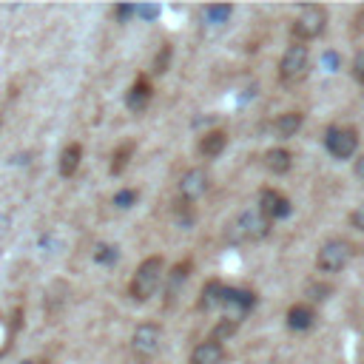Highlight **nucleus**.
I'll use <instances>...</instances> for the list:
<instances>
[{"label":"nucleus","mask_w":364,"mask_h":364,"mask_svg":"<svg viewBox=\"0 0 364 364\" xmlns=\"http://www.w3.org/2000/svg\"><path fill=\"white\" fill-rule=\"evenodd\" d=\"M165 276V259L162 256H148L140 262V267L134 271L131 284H128V296L134 302H145L157 293V287L162 284Z\"/></svg>","instance_id":"obj_1"},{"label":"nucleus","mask_w":364,"mask_h":364,"mask_svg":"<svg viewBox=\"0 0 364 364\" xmlns=\"http://www.w3.org/2000/svg\"><path fill=\"white\" fill-rule=\"evenodd\" d=\"M271 225L274 222H267L259 214V208L256 210H242L239 217H234L231 222H228L225 236H228V242H234V245H239V242H256V239L267 236Z\"/></svg>","instance_id":"obj_2"},{"label":"nucleus","mask_w":364,"mask_h":364,"mask_svg":"<svg viewBox=\"0 0 364 364\" xmlns=\"http://www.w3.org/2000/svg\"><path fill=\"white\" fill-rule=\"evenodd\" d=\"M324 26H328V9L319 6V3H308V6H302L299 14H296V21L291 26L293 37L304 46V43H311L316 40V37H321Z\"/></svg>","instance_id":"obj_3"},{"label":"nucleus","mask_w":364,"mask_h":364,"mask_svg":"<svg viewBox=\"0 0 364 364\" xmlns=\"http://www.w3.org/2000/svg\"><path fill=\"white\" fill-rule=\"evenodd\" d=\"M308 71H311V51L308 46H291V49H284L282 54V60H279V80L284 86H293L299 80L308 77Z\"/></svg>","instance_id":"obj_4"},{"label":"nucleus","mask_w":364,"mask_h":364,"mask_svg":"<svg viewBox=\"0 0 364 364\" xmlns=\"http://www.w3.org/2000/svg\"><path fill=\"white\" fill-rule=\"evenodd\" d=\"M353 256V247L344 242V239H330V242H324L319 247V254H316V267L321 274H339L348 267Z\"/></svg>","instance_id":"obj_5"},{"label":"nucleus","mask_w":364,"mask_h":364,"mask_svg":"<svg viewBox=\"0 0 364 364\" xmlns=\"http://www.w3.org/2000/svg\"><path fill=\"white\" fill-rule=\"evenodd\" d=\"M160 344H162V328L157 321H143L131 336V350L143 361H148L151 356H157Z\"/></svg>","instance_id":"obj_6"},{"label":"nucleus","mask_w":364,"mask_h":364,"mask_svg":"<svg viewBox=\"0 0 364 364\" xmlns=\"http://www.w3.org/2000/svg\"><path fill=\"white\" fill-rule=\"evenodd\" d=\"M324 148H328L336 160H350L359 148L356 128H330L324 134Z\"/></svg>","instance_id":"obj_7"},{"label":"nucleus","mask_w":364,"mask_h":364,"mask_svg":"<svg viewBox=\"0 0 364 364\" xmlns=\"http://www.w3.org/2000/svg\"><path fill=\"white\" fill-rule=\"evenodd\" d=\"M208 188H210V174H208V171L205 168H191L180 180V197H182V202L191 205V202H197Z\"/></svg>","instance_id":"obj_8"},{"label":"nucleus","mask_w":364,"mask_h":364,"mask_svg":"<svg viewBox=\"0 0 364 364\" xmlns=\"http://www.w3.org/2000/svg\"><path fill=\"white\" fill-rule=\"evenodd\" d=\"M259 214L267 222H276V219L291 214V199L282 197L279 191H274V188H265L262 194H259Z\"/></svg>","instance_id":"obj_9"},{"label":"nucleus","mask_w":364,"mask_h":364,"mask_svg":"<svg viewBox=\"0 0 364 364\" xmlns=\"http://www.w3.org/2000/svg\"><path fill=\"white\" fill-rule=\"evenodd\" d=\"M80 162H83V145L80 143H69L63 148L60 160H57V174H60L63 180H71L80 171Z\"/></svg>","instance_id":"obj_10"},{"label":"nucleus","mask_w":364,"mask_h":364,"mask_svg":"<svg viewBox=\"0 0 364 364\" xmlns=\"http://www.w3.org/2000/svg\"><path fill=\"white\" fill-rule=\"evenodd\" d=\"M228 293H231V287H225L219 279H210L205 287H202V293H199V311H210V308H225V299Z\"/></svg>","instance_id":"obj_11"},{"label":"nucleus","mask_w":364,"mask_h":364,"mask_svg":"<svg viewBox=\"0 0 364 364\" xmlns=\"http://www.w3.org/2000/svg\"><path fill=\"white\" fill-rule=\"evenodd\" d=\"M151 97H154V88H151V83L145 80V77H140L137 83H134L131 88H128V94H125V106L131 108V111H145L148 108V103H151Z\"/></svg>","instance_id":"obj_12"},{"label":"nucleus","mask_w":364,"mask_h":364,"mask_svg":"<svg viewBox=\"0 0 364 364\" xmlns=\"http://www.w3.org/2000/svg\"><path fill=\"white\" fill-rule=\"evenodd\" d=\"M284 321H287V328L291 330H311L313 324H316V311L311 308V304H293L291 311H287V316H284Z\"/></svg>","instance_id":"obj_13"},{"label":"nucleus","mask_w":364,"mask_h":364,"mask_svg":"<svg viewBox=\"0 0 364 364\" xmlns=\"http://www.w3.org/2000/svg\"><path fill=\"white\" fill-rule=\"evenodd\" d=\"M262 165L271 171V174L282 177V174H287V171L293 168V154H291L287 148H271V151H265Z\"/></svg>","instance_id":"obj_14"},{"label":"nucleus","mask_w":364,"mask_h":364,"mask_svg":"<svg viewBox=\"0 0 364 364\" xmlns=\"http://www.w3.org/2000/svg\"><path fill=\"white\" fill-rule=\"evenodd\" d=\"M225 361V348L219 341H202L194 348V353H191V364H222Z\"/></svg>","instance_id":"obj_15"},{"label":"nucleus","mask_w":364,"mask_h":364,"mask_svg":"<svg viewBox=\"0 0 364 364\" xmlns=\"http://www.w3.org/2000/svg\"><path fill=\"white\" fill-rule=\"evenodd\" d=\"M199 154L202 157H208V160H217L222 151L228 148V134L222 131V128H217V131H208L205 137H199Z\"/></svg>","instance_id":"obj_16"},{"label":"nucleus","mask_w":364,"mask_h":364,"mask_svg":"<svg viewBox=\"0 0 364 364\" xmlns=\"http://www.w3.org/2000/svg\"><path fill=\"white\" fill-rule=\"evenodd\" d=\"M299 128H302V114L299 111H287V114H282V117L274 123V134H276L279 140L293 137Z\"/></svg>","instance_id":"obj_17"},{"label":"nucleus","mask_w":364,"mask_h":364,"mask_svg":"<svg viewBox=\"0 0 364 364\" xmlns=\"http://www.w3.org/2000/svg\"><path fill=\"white\" fill-rule=\"evenodd\" d=\"M205 14V23L210 26H225L228 21H231V14H234V6H228V3H210L202 9Z\"/></svg>","instance_id":"obj_18"},{"label":"nucleus","mask_w":364,"mask_h":364,"mask_svg":"<svg viewBox=\"0 0 364 364\" xmlns=\"http://www.w3.org/2000/svg\"><path fill=\"white\" fill-rule=\"evenodd\" d=\"M188 271H191V262L185 259V262H180V265H174L171 267V276H168V296H177V291L185 284V279H188Z\"/></svg>","instance_id":"obj_19"},{"label":"nucleus","mask_w":364,"mask_h":364,"mask_svg":"<svg viewBox=\"0 0 364 364\" xmlns=\"http://www.w3.org/2000/svg\"><path fill=\"white\" fill-rule=\"evenodd\" d=\"M131 154H134V143H123L117 151H114V162H111V174L114 177L125 171V165L131 162Z\"/></svg>","instance_id":"obj_20"},{"label":"nucleus","mask_w":364,"mask_h":364,"mask_svg":"<svg viewBox=\"0 0 364 364\" xmlns=\"http://www.w3.org/2000/svg\"><path fill=\"white\" fill-rule=\"evenodd\" d=\"M236 328H239V321H231V319H219L217 324H214V330H210V341H225L228 336H234L236 333Z\"/></svg>","instance_id":"obj_21"},{"label":"nucleus","mask_w":364,"mask_h":364,"mask_svg":"<svg viewBox=\"0 0 364 364\" xmlns=\"http://www.w3.org/2000/svg\"><path fill=\"white\" fill-rule=\"evenodd\" d=\"M171 57H174V49H171V46H162V49L157 51V57H154V74H165V71H168Z\"/></svg>","instance_id":"obj_22"},{"label":"nucleus","mask_w":364,"mask_h":364,"mask_svg":"<svg viewBox=\"0 0 364 364\" xmlns=\"http://www.w3.org/2000/svg\"><path fill=\"white\" fill-rule=\"evenodd\" d=\"M137 191H134V188H123V191H117V194H114V205H117V208H131L134 202H137Z\"/></svg>","instance_id":"obj_23"},{"label":"nucleus","mask_w":364,"mask_h":364,"mask_svg":"<svg viewBox=\"0 0 364 364\" xmlns=\"http://www.w3.org/2000/svg\"><path fill=\"white\" fill-rule=\"evenodd\" d=\"M97 262L100 265H114V262H117V247H114V245H100L97 247Z\"/></svg>","instance_id":"obj_24"},{"label":"nucleus","mask_w":364,"mask_h":364,"mask_svg":"<svg viewBox=\"0 0 364 364\" xmlns=\"http://www.w3.org/2000/svg\"><path fill=\"white\" fill-rule=\"evenodd\" d=\"M134 14H137V6H134V3H120V6H114V17H117L120 23H125L128 17H134Z\"/></svg>","instance_id":"obj_25"},{"label":"nucleus","mask_w":364,"mask_h":364,"mask_svg":"<svg viewBox=\"0 0 364 364\" xmlns=\"http://www.w3.org/2000/svg\"><path fill=\"white\" fill-rule=\"evenodd\" d=\"M353 80L359 86H364V51H359L356 60H353Z\"/></svg>","instance_id":"obj_26"},{"label":"nucleus","mask_w":364,"mask_h":364,"mask_svg":"<svg viewBox=\"0 0 364 364\" xmlns=\"http://www.w3.org/2000/svg\"><path fill=\"white\" fill-rule=\"evenodd\" d=\"M328 293H330V287H324V284H308V296L316 299V302L328 299Z\"/></svg>","instance_id":"obj_27"},{"label":"nucleus","mask_w":364,"mask_h":364,"mask_svg":"<svg viewBox=\"0 0 364 364\" xmlns=\"http://www.w3.org/2000/svg\"><path fill=\"white\" fill-rule=\"evenodd\" d=\"M350 34H353V37H361V34H364V6L356 12V21H353V26H350Z\"/></svg>","instance_id":"obj_28"},{"label":"nucleus","mask_w":364,"mask_h":364,"mask_svg":"<svg viewBox=\"0 0 364 364\" xmlns=\"http://www.w3.org/2000/svg\"><path fill=\"white\" fill-rule=\"evenodd\" d=\"M350 225L356 228V231H364V202L353 210V214H350Z\"/></svg>","instance_id":"obj_29"},{"label":"nucleus","mask_w":364,"mask_h":364,"mask_svg":"<svg viewBox=\"0 0 364 364\" xmlns=\"http://www.w3.org/2000/svg\"><path fill=\"white\" fill-rule=\"evenodd\" d=\"M137 14L145 17V21H154V17L160 14V6H154V3H151V6H137Z\"/></svg>","instance_id":"obj_30"},{"label":"nucleus","mask_w":364,"mask_h":364,"mask_svg":"<svg viewBox=\"0 0 364 364\" xmlns=\"http://www.w3.org/2000/svg\"><path fill=\"white\" fill-rule=\"evenodd\" d=\"M356 177H359V180H364V154L356 160Z\"/></svg>","instance_id":"obj_31"},{"label":"nucleus","mask_w":364,"mask_h":364,"mask_svg":"<svg viewBox=\"0 0 364 364\" xmlns=\"http://www.w3.org/2000/svg\"><path fill=\"white\" fill-rule=\"evenodd\" d=\"M21 364H37V361H32V359H26V361H21Z\"/></svg>","instance_id":"obj_32"}]
</instances>
